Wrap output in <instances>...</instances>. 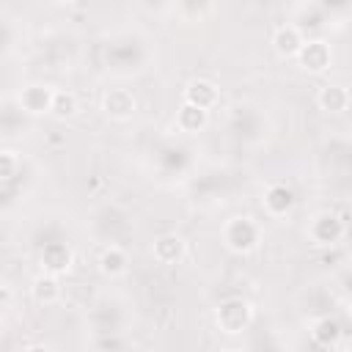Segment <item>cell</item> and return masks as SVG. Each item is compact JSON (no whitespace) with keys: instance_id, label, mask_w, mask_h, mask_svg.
<instances>
[{"instance_id":"cell-22","label":"cell","mask_w":352,"mask_h":352,"mask_svg":"<svg viewBox=\"0 0 352 352\" xmlns=\"http://www.w3.org/2000/svg\"><path fill=\"white\" fill-rule=\"evenodd\" d=\"M349 352H352V341H349Z\"/></svg>"},{"instance_id":"cell-16","label":"cell","mask_w":352,"mask_h":352,"mask_svg":"<svg viewBox=\"0 0 352 352\" xmlns=\"http://www.w3.org/2000/svg\"><path fill=\"white\" fill-rule=\"evenodd\" d=\"M311 338L322 346H336L341 338V324L333 316H319L311 322Z\"/></svg>"},{"instance_id":"cell-14","label":"cell","mask_w":352,"mask_h":352,"mask_svg":"<svg viewBox=\"0 0 352 352\" xmlns=\"http://www.w3.org/2000/svg\"><path fill=\"white\" fill-rule=\"evenodd\" d=\"M206 124H209V113L195 104H187V102H182V107L176 110V118H173V126L184 135H198L206 129Z\"/></svg>"},{"instance_id":"cell-19","label":"cell","mask_w":352,"mask_h":352,"mask_svg":"<svg viewBox=\"0 0 352 352\" xmlns=\"http://www.w3.org/2000/svg\"><path fill=\"white\" fill-rule=\"evenodd\" d=\"M22 352H52V349H50L47 344H28Z\"/></svg>"},{"instance_id":"cell-18","label":"cell","mask_w":352,"mask_h":352,"mask_svg":"<svg viewBox=\"0 0 352 352\" xmlns=\"http://www.w3.org/2000/svg\"><path fill=\"white\" fill-rule=\"evenodd\" d=\"M16 165H19V157H16V151H11V148L0 151V176H3V182H11V179H14V173H16Z\"/></svg>"},{"instance_id":"cell-7","label":"cell","mask_w":352,"mask_h":352,"mask_svg":"<svg viewBox=\"0 0 352 352\" xmlns=\"http://www.w3.org/2000/svg\"><path fill=\"white\" fill-rule=\"evenodd\" d=\"M294 192L286 182H270L264 195H261V206L270 217H286L292 209H294Z\"/></svg>"},{"instance_id":"cell-1","label":"cell","mask_w":352,"mask_h":352,"mask_svg":"<svg viewBox=\"0 0 352 352\" xmlns=\"http://www.w3.org/2000/svg\"><path fill=\"white\" fill-rule=\"evenodd\" d=\"M220 234H223V245L236 256L253 253L261 242V226L248 214H236V217L226 220Z\"/></svg>"},{"instance_id":"cell-12","label":"cell","mask_w":352,"mask_h":352,"mask_svg":"<svg viewBox=\"0 0 352 352\" xmlns=\"http://www.w3.org/2000/svg\"><path fill=\"white\" fill-rule=\"evenodd\" d=\"M72 264H74V253H72V248L66 242H50V245H44V250H41V270L44 272L63 275V272L72 270Z\"/></svg>"},{"instance_id":"cell-10","label":"cell","mask_w":352,"mask_h":352,"mask_svg":"<svg viewBox=\"0 0 352 352\" xmlns=\"http://www.w3.org/2000/svg\"><path fill=\"white\" fill-rule=\"evenodd\" d=\"M316 104H319V110L338 116V113L349 110L352 94H349V88L341 85V82H324V85L316 91Z\"/></svg>"},{"instance_id":"cell-3","label":"cell","mask_w":352,"mask_h":352,"mask_svg":"<svg viewBox=\"0 0 352 352\" xmlns=\"http://www.w3.org/2000/svg\"><path fill=\"white\" fill-rule=\"evenodd\" d=\"M305 236L316 248H333L346 236V223L336 212H319V214H314L308 220Z\"/></svg>"},{"instance_id":"cell-15","label":"cell","mask_w":352,"mask_h":352,"mask_svg":"<svg viewBox=\"0 0 352 352\" xmlns=\"http://www.w3.org/2000/svg\"><path fill=\"white\" fill-rule=\"evenodd\" d=\"M63 289H60V280L58 275H50V272H41L33 278L30 283V297L38 302V305H55L60 300Z\"/></svg>"},{"instance_id":"cell-11","label":"cell","mask_w":352,"mask_h":352,"mask_svg":"<svg viewBox=\"0 0 352 352\" xmlns=\"http://www.w3.org/2000/svg\"><path fill=\"white\" fill-rule=\"evenodd\" d=\"M302 44H305V36H302V30L297 25H289L286 22V25H278L272 30V50L280 58H297L300 50H302Z\"/></svg>"},{"instance_id":"cell-9","label":"cell","mask_w":352,"mask_h":352,"mask_svg":"<svg viewBox=\"0 0 352 352\" xmlns=\"http://www.w3.org/2000/svg\"><path fill=\"white\" fill-rule=\"evenodd\" d=\"M151 256L160 261V264H179L184 261L187 256V242L182 234L176 231H168V234H160L151 245Z\"/></svg>"},{"instance_id":"cell-8","label":"cell","mask_w":352,"mask_h":352,"mask_svg":"<svg viewBox=\"0 0 352 352\" xmlns=\"http://www.w3.org/2000/svg\"><path fill=\"white\" fill-rule=\"evenodd\" d=\"M184 102H187V104H195V107H201V110L209 113V110L220 102V88H217V82L209 80V77H195V80H190V82L184 85Z\"/></svg>"},{"instance_id":"cell-20","label":"cell","mask_w":352,"mask_h":352,"mask_svg":"<svg viewBox=\"0 0 352 352\" xmlns=\"http://www.w3.org/2000/svg\"><path fill=\"white\" fill-rule=\"evenodd\" d=\"M217 352H239V349H234V346H220Z\"/></svg>"},{"instance_id":"cell-17","label":"cell","mask_w":352,"mask_h":352,"mask_svg":"<svg viewBox=\"0 0 352 352\" xmlns=\"http://www.w3.org/2000/svg\"><path fill=\"white\" fill-rule=\"evenodd\" d=\"M80 110V102H77V94L74 91H66V88H55V99H52V118L58 121H66L72 118L74 113Z\"/></svg>"},{"instance_id":"cell-13","label":"cell","mask_w":352,"mask_h":352,"mask_svg":"<svg viewBox=\"0 0 352 352\" xmlns=\"http://www.w3.org/2000/svg\"><path fill=\"white\" fill-rule=\"evenodd\" d=\"M96 267L104 278H121L129 270V256L121 245H104L96 256Z\"/></svg>"},{"instance_id":"cell-21","label":"cell","mask_w":352,"mask_h":352,"mask_svg":"<svg viewBox=\"0 0 352 352\" xmlns=\"http://www.w3.org/2000/svg\"><path fill=\"white\" fill-rule=\"evenodd\" d=\"M96 352H113V349H96Z\"/></svg>"},{"instance_id":"cell-6","label":"cell","mask_w":352,"mask_h":352,"mask_svg":"<svg viewBox=\"0 0 352 352\" xmlns=\"http://www.w3.org/2000/svg\"><path fill=\"white\" fill-rule=\"evenodd\" d=\"M138 110V99L126 88H110L102 94V113L110 121H129Z\"/></svg>"},{"instance_id":"cell-4","label":"cell","mask_w":352,"mask_h":352,"mask_svg":"<svg viewBox=\"0 0 352 352\" xmlns=\"http://www.w3.org/2000/svg\"><path fill=\"white\" fill-rule=\"evenodd\" d=\"M52 99H55V88L47 85V82H28L16 94V104L28 116H50L52 113Z\"/></svg>"},{"instance_id":"cell-2","label":"cell","mask_w":352,"mask_h":352,"mask_svg":"<svg viewBox=\"0 0 352 352\" xmlns=\"http://www.w3.org/2000/svg\"><path fill=\"white\" fill-rule=\"evenodd\" d=\"M253 322V305L245 297H228L214 308V324L226 336H239Z\"/></svg>"},{"instance_id":"cell-5","label":"cell","mask_w":352,"mask_h":352,"mask_svg":"<svg viewBox=\"0 0 352 352\" xmlns=\"http://www.w3.org/2000/svg\"><path fill=\"white\" fill-rule=\"evenodd\" d=\"M294 60L308 74H324L333 63V47L324 38H305V44Z\"/></svg>"}]
</instances>
